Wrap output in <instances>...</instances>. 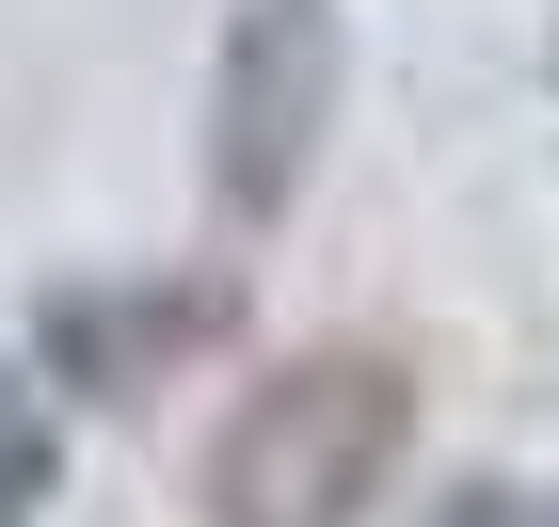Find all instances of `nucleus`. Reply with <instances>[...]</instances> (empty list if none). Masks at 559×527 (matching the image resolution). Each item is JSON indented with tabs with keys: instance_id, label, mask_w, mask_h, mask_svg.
<instances>
[{
	"instance_id": "obj_1",
	"label": "nucleus",
	"mask_w": 559,
	"mask_h": 527,
	"mask_svg": "<svg viewBox=\"0 0 559 527\" xmlns=\"http://www.w3.org/2000/svg\"><path fill=\"white\" fill-rule=\"evenodd\" d=\"M400 447H416L400 351H288L209 447V527H368Z\"/></svg>"
},
{
	"instance_id": "obj_4",
	"label": "nucleus",
	"mask_w": 559,
	"mask_h": 527,
	"mask_svg": "<svg viewBox=\"0 0 559 527\" xmlns=\"http://www.w3.org/2000/svg\"><path fill=\"white\" fill-rule=\"evenodd\" d=\"M48 495H64V416L33 368H0V527H48Z\"/></svg>"
},
{
	"instance_id": "obj_3",
	"label": "nucleus",
	"mask_w": 559,
	"mask_h": 527,
	"mask_svg": "<svg viewBox=\"0 0 559 527\" xmlns=\"http://www.w3.org/2000/svg\"><path fill=\"white\" fill-rule=\"evenodd\" d=\"M224 320H240V288H224V272H160V288H64V304H48V368H64L81 399H144L176 351H209Z\"/></svg>"
},
{
	"instance_id": "obj_2",
	"label": "nucleus",
	"mask_w": 559,
	"mask_h": 527,
	"mask_svg": "<svg viewBox=\"0 0 559 527\" xmlns=\"http://www.w3.org/2000/svg\"><path fill=\"white\" fill-rule=\"evenodd\" d=\"M336 81H352L336 0H240L224 16V48H209V192H224V224H288L304 208Z\"/></svg>"
}]
</instances>
